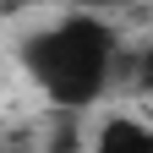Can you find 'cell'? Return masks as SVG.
Instances as JSON below:
<instances>
[{
  "label": "cell",
  "mask_w": 153,
  "mask_h": 153,
  "mask_svg": "<svg viewBox=\"0 0 153 153\" xmlns=\"http://www.w3.org/2000/svg\"><path fill=\"white\" fill-rule=\"evenodd\" d=\"M148 153H153V142H148Z\"/></svg>",
  "instance_id": "5b68a950"
},
{
  "label": "cell",
  "mask_w": 153,
  "mask_h": 153,
  "mask_svg": "<svg viewBox=\"0 0 153 153\" xmlns=\"http://www.w3.org/2000/svg\"><path fill=\"white\" fill-rule=\"evenodd\" d=\"M148 142H153V126H142L137 115H115L99 126L93 153H148Z\"/></svg>",
  "instance_id": "7a4b0ae2"
},
{
  "label": "cell",
  "mask_w": 153,
  "mask_h": 153,
  "mask_svg": "<svg viewBox=\"0 0 153 153\" xmlns=\"http://www.w3.org/2000/svg\"><path fill=\"white\" fill-rule=\"evenodd\" d=\"M137 76H142V88H148V93H153V49H148V55H142V66H137Z\"/></svg>",
  "instance_id": "277c9868"
},
{
  "label": "cell",
  "mask_w": 153,
  "mask_h": 153,
  "mask_svg": "<svg viewBox=\"0 0 153 153\" xmlns=\"http://www.w3.org/2000/svg\"><path fill=\"white\" fill-rule=\"evenodd\" d=\"M120 38L99 11H71L60 22L38 27L22 44V71L33 76V88L60 109H88L109 88Z\"/></svg>",
  "instance_id": "6da1fadb"
},
{
  "label": "cell",
  "mask_w": 153,
  "mask_h": 153,
  "mask_svg": "<svg viewBox=\"0 0 153 153\" xmlns=\"http://www.w3.org/2000/svg\"><path fill=\"white\" fill-rule=\"evenodd\" d=\"M55 6H71V11H109V6H137V0H55Z\"/></svg>",
  "instance_id": "3957f363"
}]
</instances>
